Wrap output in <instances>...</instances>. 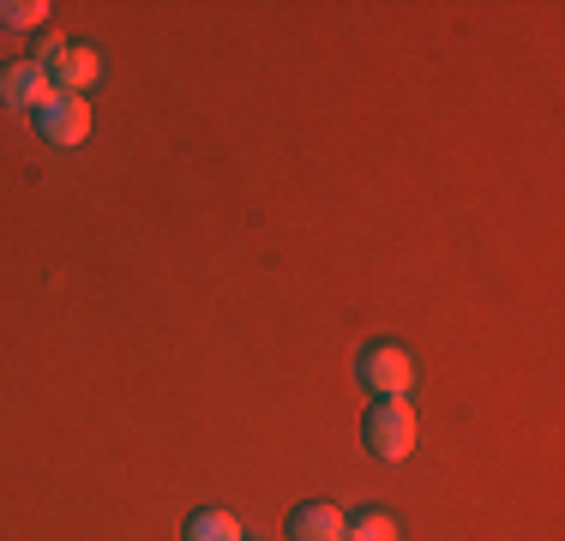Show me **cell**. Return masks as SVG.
<instances>
[{
  "label": "cell",
  "instance_id": "obj_1",
  "mask_svg": "<svg viewBox=\"0 0 565 541\" xmlns=\"http://www.w3.org/2000/svg\"><path fill=\"white\" fill-rule=\"evenodd\" d=\"M367 452L373 457H385V464H403V457L415 452V410L403 397H380L367 410Z\"/></svg>",
  "mask_w": 565,
  "mask_h": 541
},
{
  "label": "cell",
  "instance_id": "obj_2",
  "mask_svg": "<svg viewBox=\"0 0 565 541\" xmlns=\"http://www.w3.org/2000/svg\"><path fill=\"white\" fill-rule=\"evenodd\" d=\"M355 373H361V385H367L373 397H403V391L415 385V361L403 356L397 343H373V349H361Z\"/></svg>",
  "mask_w": 565,
  "mask_h": 541
},
{
  "label": "cell",
  "instance_id": "obj_3",
  "mask_svg": "<svg viewBox=\"0 0 565 541\" xmlns=\"http://www.w3.org/2000/svg\"><path fill=\"white\" fill-rule=\"evenodd\" d=\"M36 132H43L49 145H85V132H90V103L73 97V91H49V97L36 103Z\"/></svg>",
  "mask_w": 565,
  "mask_h": 541
},
{
  "label": "cell",
  "instance_id": "obj_4",
  "mask_svg": "<svg viewBox=\"0 0 565 541\" xmlns=\"http://www.w3.org/2000/svg\"><path fill=\"white\" fill-rule=\"evenodd\" d=\"M289 541H349V518L331 499H307L289 511Z\"/></svg>",
  "mask_w": 565,
  "mask_h": 541
},
{
  "label": "cell",
  "instance_id": "obj_5",
  "mask_svg": "<svg viewBox=\"0 0 565 541\" xmlns=\"http://www.w3.org/2000/svg\"><path fill=\"white\" fill-rule=\"evenodd\" d=\"M43 97H49V66H36V61H7L0 66V103L7 108H31L36 115Z\"/></svg>",
  "mask_w": 565,
  "mask_h": 541
},
{
  "label": "cell",
  "instance_id": "obj_6",
  "mask_svg": "<svg viewBox=\"0 0 565 541\" xmlns=\"http://www.w3.org/2000/svg\"><path fill=\"white\" fill-rule=\"evenodd\" d=\"M49 73H55V78H61V91H73V97H78V91H85V85H90V78H97V73H103V61H97V49H66V54H61V61H55V66H49Z\"/></svg>",
  "mask_w": 565,
  "mask_h": 541
},
{
  "label": "cell",
  "instance_id": "obj_7",
  "mask_svg": "<svg viewBox=\"0 0 565 541\" xmlns=\"http://www.w3.org/2000/svg\"><path fill=\"white\" fill-rule=\"evenodd\" d=\"M186 541H241V523L228 511H193L186 518Z\"/></svg>",
  "mask_w": 565,
  "mask_h": 541
},
{
  "label": "cell",
  "instance_id": "obj_8",
  "mask_svg": "<svg viewBox=\"0 0 565 541\" xmlns=\"http://www.w3.org/2000/svg\"><path fill=\"white\" fill-rule=\"evenodd\" d=\"M349 541H397V518L392 511H361V518H349Z\"/></svg>",
  "mask_w": 565,
  "mask_h": 541
},
{
  "label": "cell",
  "instance_id": "obj_9",
  "mask_svg": "<svg viewBox=\"0 0 565 541\" xmlns=\"http://www.w3.org/2000/svg\"><path fill=\"white\" fill-rule=\"evenodd\" d=\"M43 19H49V0H0V24L7 31H31Z\"/></svg>",
  "mask_w": 565,
  "mask_h": 541
}]
</instances>
